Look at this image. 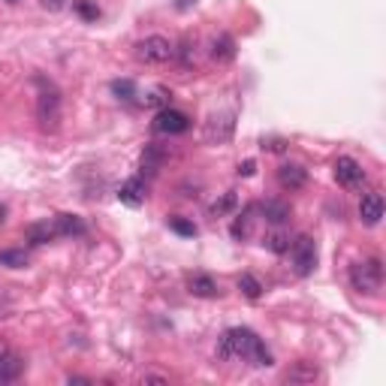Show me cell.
<instances>
[{
    "instance_id": "obj_1",
    "label": "cell",
    "mask_w": 386,
    "mask_h": 386,
    "mask_svg": "<svg viewBox=\"0 0 386 386\" xmlns=\"http://www.w3.org/2000/svg\"><path fill=\"white\" fill-rule=\"evenodd\" d=\"M217 359H244V362H251L256 368H268L272 365V353H268V347L263 344V338L256 335L254 329H244V326H236V329H226L221 341H217Z\"/></svg>"
},
{
    "instance_id": "obj_2",
    "label": "cell",
    "mask_w": 386,
    "mask_h": 386,
    "mask_svg": "<svg viewBox=\"0 0 386 386\" xmlns=\"http://www.w3.org/2000/svg\"><path fill=\"white\" fill-rule=\"evenodd\" d=\"M40 94H36V121L43 133H58L61 127V91L46 79H36Z\"/></svg>"
},
{
    "instance_id": "obj_3",
    "label": "cell",
    "mask_w": 386,
    "mask_h": 386,
    "mask_svg": "<svg viewBox=\"0 0 386 386\" xmlns=\"http://www.w3.org/2000/svg\"><path fill=\"white\" fill-rule=\"evenodd\" d=\"M350 284L356 293H365V296H375L383 284V266L380 260H362V263H353L350 266Z\"/></svg>"
},
{
    "instance_id": "obj_4",
    "label": "cell",
    "mask_w": 386,
    "mask_h": 386,
    "mask_svg": "<svg viewBox=\"0 0 386 386\" xmlns=\"http://www.w3.org/2000/svg\"><path fill=\"white\" fill-rule=\"evenodd\" d=\"M172 58H175V46L166 36L154 33L136 43V61H142V63H169Z\"/></svg>"
},
{
    "instance_id": "obj_5",
    "label": "cell",
    "mask_w": 386,
    "mask_h": 386,
    "mask_svg": "<svg viewBox=\"0 0 386 386\" xmlns=\"http://www.w3.org/2000/svg\"><path fill=\"white\" fill-rule=\"evenodd\" d=\"M290 256H293V268L299 278H308L317 268V244L311 236H299L290 241Z\"/></svg>"
},
{
    "instance_id": "obj_6",
    "label": "cell",
    "mask_w": 386,
    "mask_h": 386,
    "mask_svg": "<svg viewBox=\"0 0 386 386\" xmlns=\"http://www.w3.org/2000/svg\"><path fill=\"white\" fill-rule=\"evenodd\" d=\"M335 182L344 190H362V184L368 182V175L362 169V163H356L353 157H338L335 160Z\"/></svg>"
},
{
    "instance_id": "obj_7",
    "label": "cell",
    "mask_w": 386,
    "mask_h": 386,
    "mask_svg": "<svg viewBox=\"0 0 386 386\" xmlns=\"http://www.w3.org/2000/svg\"><path fill=\"white\" fill-rule=\"evenodd\" d=\"M190 130V118L184 112H178V109H160L157 112V118H154V133H163V136H182Z\"/></svg>"
},
{
    "instance_id": "obj_8",
    "label": "cell",
    "mask_w": 386,
    "mask_h": 386,
    "mask_svg": "<svg viewBox=\"0 0 386 386\" xmlns=\"http://www.w3.org/2000/svg\"><path fill=\"white\" fill-rule=\"evenodd\" d=\"M236 130V112H224V115H212L209 124H205V142L212 145H224L233 139Z\"/></svg>"
},
{
    "instance_id": "obj_9",
    "label": "cell",
    "mask_w": 386,
    "mask_h": 386,
    "mask_svg": "<svg viewBox=\"0 0 386 386\" xmlns=\"http://www.w3.org/2000/svg\"><path fill=\"white\" fill-rule=\"evenodd\" d=\"M380 217H383V197L377 190H371L362 197V202H359V221L365 226H377Z\"/></svg>"
},
{
    "instance_id": "obj_10",
    "label": "cell",
    "mask_w": 386,
    "mask_h": 386,
    "mask_svg": "<svg viewBox=\"0 0 386 386\" xmlns=\"http://www.w3.org/2000/svg\"><path fill=\"white\" fill-rule=\"evenodd\" d=\"M317 377H320V368H317V362H308V359L293 362L284 375H281V380H284V383H314Z\"/></svg>"
},
{
    "instance_id": "obj_11",
    "label": "cell",
    "mask_w": 386,
    "mask_h": 386,
    "mask_svg": "<svg viewBox=\"0 0 386 386\" xmlns=\"http://www.w3.org/2000/svg\"><path fill=\"white\" fill-rule=\"evenodd\" d=\"M145 197H148V187H145L142 178H127L118 190V199L127 205V209H139V205L145 202Z\"/></svg>"
},
{
    "instance_id": "obj_12",
    "label": "cell",
    "mask_w": 386,
    "mask_h": 386,
    "mask_svg": "<svg viewBox=\"0 0 386 386\" xmlns=\"http://www.w3.org/2000/svg\"><path fill=\"white\" fill-rule=\"evenodd\" d=\"M278 184L284 190H302L308 184V169L299 163H284L278 169Z\"/></svg>"
},
{
    "instance_id": "obj_13",
    "label": "cell",
    "mask_w": 386,
    "mask_h": 386,
    "mask_svg": "<svg viewBox=\"0 0 386 386\" xmlns=\"http://www.w3.org/2000/svg\"><path fill=\"white\" fill-rule=\"evenodd\" d=\"M24 368H28V362H24V356H19V353H6V356H0V386L16 383V380L24 375Z\"/></svg>"
},
{
    "instance_id": "obj_14",
    "label": "cell",
    "mask_w": 386,
    "mask_h": 386,
    "mask_svg": "<svg viewBox=\"0 0 386 386\" xmlns=\"http://www.w3.org/2000/svg\"><path fill=\"white\" fill-rule=\"evenodd\" d=\"M256 212L263 214V221L266 224H272V226H281V224H287L290 221V205L287 202H281V199H266L256 205Z\"/></svg>"
},
{
    "instance_id": "obj_15",
    "label": "cell",
    "mask_w": 386,
    "mask_h": 386,
    "mask_svg": "<svg viewBox=\"0 0 386 386\" xmlns=\"http://www.w3.org/2000/svg\"><path fill=\"white\" fill-rule=\"evenodd\" d=\"M187 290L197 296V299H217V296H221V284H217L212 275H193L187 281Z\"/></svg>"
},
{
    "instance_id": "obj_16",
    "label": "cell",
    "mask_w": 386,
    "mask_h": 386,
    "mask_svg": "<svg viewBox=\"0 0 386 386\" xmlns=\"http://www.w3.org/2000/svg\"><path fill=\"white\" fill-rule=\"evenodd\" d=\"M254 214H256V205H248V209H244L236 221H233V229H229V233H233L236 241H244V239L254 236V224H256Z\"/></svg>"
},
{
    "instance_id": "obj_17",
    "label": "cell",
    "mask_w": 386,
    "mask_h": 386,
    "mask_svg": "<svg viewBox=\"0 0 386 386\" xmlns=\"http://www.w3.org/2000/svg\"><path fill=\"white\" fill-rule=\"evenodd\" d=\"M24 236H28V244L40 248V244H48L51 239H58V229H55V221H40V224H31Z\"/></svg>"
},
{
    "instance_id": "obj_18",
    "label": "cell",
    "mask_w": 386,
    "mask_h": 386,
    "mask_svg": "<svg viewBox=\"0 0 386 386\" xmlns=\"http://www.w3.org/2000/svg\"><path fill=\"white\" fill-rule=\"evenodd\" d=\"M212 58L217 63H229L236 58V40L229 33H221V36H214V43H212Z\"/></svg>"
},
{
    "instance_id": "obj_19",
    "label": "cell",
    "mask_w": 386,
    "mask_h": 386,
    "mask_svg": "<svg viewBox=\"0 0 386 386\" xmlns=\"http://www.w3.org/2000/svg\"><path fill=\"white\" fill-rule=\"evenodd\" d=\"M51 221H55L58 236H85V229H88L82 217H75V214H58Z\"/></svg>"
},
{
    "instance_id": "obj_20",
    "label": "cell",
    "mask_w": 386,
    "mask_h": 386,
    "mask_svg": "<svg viewBox=\"0 0 386 386\" xmlns=\"http://www.w3.org/2000/svg\"><path fill=\"white\" fill-rule=\"evenodd\" d=\"M163 160H166V151L160 145H145V151H142V172H148V175L160 172Z\"/></svg>"
},
{
    "instance_id": "obj_21",
    "label": "cell",
    "mask_w": 386,
    "mask_h": 386,
    "mask_svg": "<svg viewBox=\"0 0 386 386\" xmlns=\"http://www.w3.org/2000/svg\"><path fill=\"white\" fill-rule=\"evenodd\" d=\"M28 251H19V248H9V251H0V266L6 268H24L28 266Z\"/></svg>"
},
{
    "instance_id": "obj_22",
    "label": "cell",
    "mask_w": 386,
    "mask_h": 386,
    "mask_svg": "<svg viewBox=\"0 0 386 386\" xmlns=\"http://www.w3.org/2000/svg\"><path fill=\"white\" fill-rule=\"evenodd\" d=\"M239 290L248 296V299H260V296H263V284L254 275H241L239 278Z\"/></svg>"
},
{
    "instance_id": "obj_23",
    "label": "cell",
    "mask_w": 386,
    "mask_h": 386,
    "mask_svg": "<svg viewBox=\"0 0 386 386\" xmlns=\"http://www.w3.org/2000/svg\"><path fill=\"white\" fill-rule=\"evenodd\" d=\"M75 12H79V19H85V21H97L100 19V6L94 4V0H75Z\"/></svg>"
},
{
    "instance_id": "obj_24",
    "label": "cell",
    "mask_w": 386,
    "mask_h": 386,
    "mask_svg": "<svg viewBox=\"0 0 386 386\" xmlns=\"http://www.w3.org/2000/svg\"><path fill=\"white\" fill-rule=\"evenodd\" d=\"M169 97H172V94H169V91H166V88H154V91H151V94H148V97H145L142 103H145V106H148V109H154V106H160V109H166V106H169Z\"/></svg>"
},
{
    "instance_id": "obj_25",
    "label": "cell",
    "mask_w": 386,
    "mask_h": 386,
    "mask_svg": "<svg viewBox=\"0 0 386 386\" xmlns=\"http://www.w3.org/2000/svg\"><path fill=\"white\" fill-rule=\"evenodd\" d=\"M266 248L272 254H287L290 251V239L284 233H272V236H266Z\"/></svg>"
},
{
    "instance_id": "obj_26",
    "label": "cell",
    "mask_w": 386,
    "mask_h": 386,
    "mask_svg": "<svg viewBox=\"0 0 386 386\" xmlns=\"http://www.w3.org/2000/svg\"><path fill=\"white\" fill-rule=\"evenodd\" d=\"M169 229L178 236H197V226H193V221H187V217H169Z\"/></svg>"
},
{
    "instance_id": "obj_27",
    "label": "cell",
    "mask_w": 386,
    "mask_h": 386,
    "mask_svg": "<svg viewBox=\"0 0 386 386\" xmlns=\"http://www.w3.org/2000/svg\"><path fill=\"white\" fill-rule=\"evenodd\" d=\"M229 209H236V193H224V197L212 205V214L214 217H224Z\"/></svg>"
},
{
    "instance_id": "obj_28",
    "label": "cell",
    "mask_w": 386,
    "mask_h": 386,
    "mask_svg": "<svg viewBox=\"0 0 386 386\" xmlns=\"http://www.w3.org/2000/svg\"><path fill=\"white\" fill-rule=\"evenodd\" d=\"M112 91L118 94V100H133L136 97V85L130 79H118V82H112Z\"/></svg>"
},
{
    "instance_id": "obj_29",
    "label": "cell",
    "mask_w": 386,
    "mask_h": 386,
    "mask_svg": "<svg viewBox=\"0 0 386 386\" xmlns=\"http://www.w3.org/2000/svg\"><path fill=\"white\" fill-rule=\"evenodd\" d=\"M263 148H268V151H284L287 142H284V139H263Z\"/></svg>"
},
{
    "instance_id": "obj_30",
    "label": "cell",
    "mask_w": 386,
    "mask_h": 386,
    "mask_svg": "<svg viewBox=\"0 0 386 386\" xmlns=\"http://www.w3.org/2000/svg\"><path fill=\"white\" fill-rule=\"evenodd\" d=\"M43 4V9H48V12H61L63 6H67V0H40Z\"/></svg>"
},
{
    "instance_id": "obj_31",
    "label": "cell",
    "mask_w": 386,
    "mask_h": 386,
    "mask_svg": "<svg viewBox=\"0 0 386 386\" xmlns=\"http://www.w3.org/2000/svg\"><path fill=\"white\" fill-rule=\"evenodd\" d=\"M254 169H256V163H254V160H244V163H239V175H244V178L254 175Z\"/></svg>"
},
{
    "instance_id": "obj_32",
    "label": "cell",
    "mask_w": 386,
    "mask_h": 386,
    "mask_svg": "<svg viewBox=\"0 0 386 386\" xmlns=\"http://www.w3.org/2000/svg\"><path fill=\"white\" fill-rule=\"evenodd\" d=\"M142 383H169V380L160 377V375H145V377H142Z\"/></svg>"
},
{
    "instance_id": "obj_33",
    "label": "cell",
    "mask_w": 386,
    "mask_h": 386,
    "mask_svg": "<svg viewBox=\"0 0 386 386\" xmlns=\"http://www.w3.org/2000/svg\"><path fill=\"white\" fill-rule=\"evenodd\" d=\"M193 4H197V0H175V9H182V12H184V9H190Z\"/></svg>"
},
{
    "instance_id": "obj_34",
    "label": "cell",
    "mask_w": 386,
    "mask_h": 386,
    "mask_svg": "<svg viewBox=\"0 0 386 386\" xmlns=\"http://www.w3.org/2000/svg\"><path fill=\"white\" fill-rule=\"evenodd\" d=\"M9 353V347H6V341L4 338H0V356H6Z\"/></svg>"
},
{
    "instance_id": "obj_35",
    "label": "cell",
    "mask_w": 386,
    "mask_h": 386,
    "mask_svg": "<svg viewBox=\"0 0 386 386\" xmlns=\"http://www.w3.org/2000/svg\"><path fill=\"white\" fill-rule=\"evenodd\" d=\"M6 221V205H0V224Z\"/></svg>"
},
{
    "instance_id": "obj_36",
    "label": "cell",
    "mask_w": 386,
    "mask_h": 386,
    "mask_svg": "<svg viewBox=\"0 0 386 386\" xmlns=\"http://www.w3.org/2000/svg\"><path fill=\"white\" fill-rule=\"evenodd\" d=\"M9 4H16V0H9Z\"/></svg>"
}]
</instances>
